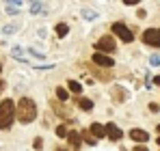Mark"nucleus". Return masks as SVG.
Masks as SVG:
<instances>
[{
  "label": "nucleus",
  "instance_id": "obj_1",
  "mask_svg": "<svg viewBox=\"0 0 160 151\" xmlns=\"http://www.w3.org/2000/svg\"><path fill=\"white\" fill-rule=\"evenodd\" d=\"M15 117L20 123H32L37 119V104L30 100V97H22L18 101V108H15Z\"/></svg>",
  "mask_w": 160,
  "mask_h": 151
},
{
  "label": "nucleus",
  "instance_id": "obj_2",
  "mask_svg": "<svg viewBox=\"0 0 160 151\" xmlns=\"http://www.w3.org/2000/svg\"><path fill=\"white\" fill-rule=\"evenodd\" d=\"M15 104L11 100H2L0 101V129H9L13 119H15Z\"/></svg>",
  "mask_w": 160,
  "mask_h": 151
},
{
  "label": "nucleus",
  "instance_id": "obj_3",
  "mask_svg": "<svg viewBox=\"0 0 160 151\" xmlns=\"http://www.w3.org/2000/svg\"><path fill=\"white\" fill-rule=\"evenodd\" d=\"M110 30H112V32H115V35L123 41V43H132V41H134V35L130 32V28L123 24V22H115Z\"/></svg>",
  "mask_w": 160,
  "mask_h": 151
},
{
  "label": "nucleus",
  "instance_id": "obj_4",
  "mask_svg": "<svg viewBox=\"0 0 160 151\" xmlns=\"http://www.w3.org/2000/svg\"><path fill=\"white\" fill-rule=\"evenodd\" d=\"M143 43L152 48H160V28H147L143 32Z\"/></svg>",
  "mask_w": 160,
  "mask_h": 151
},
{
  "label": "nucleus",
  "instance_id": "obj_5",
  "mask_svg": "<svg viewBox=\"0 0 160 151\" xmlns=\"http://www.w3.org/2000/svg\"><path fill=\"white\" fill-rule=\"evenodd\" d=\"M95 50L102 52V54H110V52H115V39H112L110 35H104V37L95 43Z\"/></svg>",
  "mask_w": 160,
  "mask_h": 151
},
{
  "label": "nucleus",
  "instance_id": "obj_6",
  "mask_svg": "<svg viewBox=\"0 0 160 151\" xmlns=\"http://www.w3.org/2000/svg\"><path fill=\"white\" fill-rule=\"evenodd\" d=\"M93 63L100 65V67H115V61L108 54H102V52H95L93 54Z\"/></svg>",
  "mask_w": 160,
  "mask_h": 151
},
{
  "label": "nucleus",
  "instance_id": "obj_7",
  "mask_svg": "<svg viewBox=\"0 0 160 151\" xmlns=\"http://www.w3.org/2000/svg\"><path fill=\"white\" fill-rule=\"evenodd\" d=\"M106 136L110 138V140H119V138L123 136V132L115 125V123H106Z\"/></svg>",
  "mask_w": 160,
  "mask_h": 151
},
{
  "label": "nucleus",
  "instance_id": "obj_8",
  "mask_svg": "<svg viewBox=\"0 0 160 151\" xmlns=\"http://www.w3.org/2000/svg\"><path fill=\"white\" fill-rule=\"evenodd\" d=\"M130 138L136 140V143H147V140H149L147 132H145V129H138V127H134L132 132H130Z\"/></svg>",
  "mask_w": 160,
  "mask_h": 151
},
{
  "label": "nucleus",
  "instance_id": "obj_9",
  "mask_svg": "<svg viewBox=\"0 0 160 151\" xmlns=\"http://www.w3.org/2000/svg\"><path fill=\"white\" fill-rule=\"evenodd\" d=\"M91 134L95 136V140H98V138H106V125H102V123H91Z\"/></svg>",
  "mask_w": 160,
  "mask_h": 151
},
{
  "label": "nucleus",
  "instance_id": "obj_10",
  "mask_svg": "<svg viewBox=\"0 0 160 151\" xmlns=\"http://www.w3.org/2000/svg\"><path fill=\"white\" fill-rule=\"evenodd\" d=\"M80 136H82V134H78V132H69L67 140H69V145H72V147H76V149L80 147V143H82V138H80Z\"/></svg>",
  "mask_w": 160,
  "mask_h": 151
},
{
  "label": "nucleus",
  "instance_id": "obj_11",
  "mask_svg": "<svg viewBox=\"0 0 160 151\" xmlns=\"http://www.w3.org/2000/svg\"><path fill=\"white\" fill-rule=\"evenodd\" d=\"M78 108L80 110H93V101L87 100V97H80L78 100Z\"/></svg>",
  "mask_w": 160,
  "mask_h": 151
},
{
  "label": "nucleus",
  "instance_id": "obj_12",
  "mask_svg": "<svg viewBox=\"0 0 160 151\" xmlns=\"http://www.w3.org/2000/svg\"><path fill=\"white\" fill-rule=\"evenodd\" d=\"M67 84H69V91H72V93H76V95H80V93H82V84H80V82H76V80H69Z\"/></svg>",
  "mask_w": 160,
  "mask_h": 151
},
{
  "label": "nucleus",
  "instance_id": "obj_13",
  "mask_svg": "<svg viewBox=\"0 0 160 151\" xmlns=\"http://www.w3.org/2000/svg\"><path fill=\"white\" fill-rule=\"evenodd\" d=\"M91 136H93V134H91V129H84V132H82V140H84V143H89V145H95V138H91Z\"/></svg>",
  "mask_w": 160,
  "mask_h": 151
},
{
  "label": "nucleus",
  "instance_id": "obj_14",
  "mask_svg": "<svg viewBox=\"0 0 160 151\" xmlns=\"http://www.w3.org/2000/svg\"><path fill=\"white\" fill-rule=\"evenodd\" d=\"M67 32H69V26L67 24H58L56 26V35H58V37H65Z\"/></svg>",
  "mask_w": 160,
  "mask_h": 151
},
{
  "label": "nucleus",
  "instance_id": "obj_15",
  "mask_svg": "<svg viewBox=\"0 0 160 151\" xmlns=\"http://www.w3.org/2000/svg\"><path fill=\"white\" fill-rule=\"evenodd\" d=\"M56 97H58L61 101H67L69 100V93H67L65 89H56Z\"/></svg>",
  "mask_w": 160,
  "mask_h": 151
},
{
  "label": "nucleus",
  "instance_id": "obj_16",
  "mask_svg": "<svg viewBox=\"0 0 160 151\" xmlns=\"http://www.w3.org/2000/svg\"><path fill=\"white\" fill-rule=\"evenodd\" d=\"M20 7H22V2H7V11L9 13H15Z\"/></svg>",
  "mask_w": 160,
  "mask_h": 151
},
{
  "label": "nucleus",
  "instance_id": "obj_17",
  "mask_svg": "<svg viewBox=\"0 0 160 151\" xmlns=\"http://www.w3.org/2000/svg\"><path fill=\"white\" fill-rule=\"evenodd\" d=\"M56 134H58L61 138H65V136H69V132H67V127H65V125H58V127H56Z\"/></svg>",
  "mask_w": 160,
  "mask_h": 151
},
{
  "label": "nucleus",
  "instance_id": "obj_18",
  "mask_svg": "<svg viewBox=\"0 0 160 151\" xmlns=\"http://www.w3.org/2000/svg\"><path fill=\"white\" fill-rule=\"evenodd\" d=\"M41 9H43V4H41V2H32V4H30V11H32V13H39Z\"/></svg>",
  "mask_w": 160,
  "mask_h": 151
},
{
  "label": "nucleus",
  "instance_id": "obj_19",
  "mask_svg": "<svg viewBox=\"0 0 160 151\" xmlns=\"http://www.w3.org/2000/svg\"><path fill=\"white\" fill-rule=\"evenodd\" d=\"M32 145H35V149H41V145H43V143H41V138H35V143H32Z\"/></svg>",
  "mask_w": 160,
  "mask_h": 151
},
{
  "label": "nucleus",
  "instance_id": "obj_20",
  "mask_svg": "<svg viewBox=\"0 0 160 151\" xmlns=\"http://www.w3.org/2000/svg\"><path fill=\"white\" fill-rule=\"evenodd\" d=\"M84 17H87V20H93V17H95V13H91V11H84Z\"/></svg>",
  "mask_w": 160,
  "mask_h": 151
},
{
  "label": "nucleus",
  "instance_id": "obj_21",
  "mask_svg": "<svg viewBox=\"0 0 160 151\" xmlns=\"http://www.w3.org/2000/svg\"><path fill=\"white\" fill-rule=\"evenodd\" d=\"M13 30H15V26H4V32H7V35H11Z\"/></svg>",
  "mask_w": 160,
  "mask_h": 151
},
{
  "label": "nucleus",
  "instance_id": "obj_22",
  "mask_svg": "<svg viewBox=\"0 0 160 151\" xmlns=\"http://www.w3.org/2000/svg\"><path fill=\"white\" fill-rule=\"evenodd\" d=\"M152 65H160V56H152Z\"/></svg>",
  "mask_w": 160,
  "mask_h": 151
},
{
  "label": "nucleus",
  "instance_id": "obj_23",
  "mask_svg": "<svg viewBox=\"0 0 160 151\" xmlns=\"http://www.w3.org/2000/svg\"><path fill=\"white\" fill-rule=\"evenodd\" d=\"M149 110L152 112H158V104H149Z\"/></svg>",
  "mask_w": 160,
  "mask_h": 151
},
{
  "label": "nucleus",
  "instance_id": "obj_24",
  "mask_svg": "<svg viewBox=\"0 0 160 151\" xmlns=\"http://www.w3.org/2000/svg\"><path fill=\"white\" fill-rule=\"evenodd\" d=\"M134 151H147V147H145V145H136V149Z\"/></svg>",
  "mask_w": 160,
  "mask_h": 151
},
{
  "label": "nucleus",
  "instance_id": "obj_25",
  "mask_svg": "<svg viewBox=\"0 0 160 151\" xmlns=\"http://www.w3.org/2000/svg\"><path fill=\"white\" fill-rule=\"evenodd\" d=\"M154 84H158V86H160V76H156V78H154Z\"/></svg>",
  "mask_w": 160,
  "mask_h": 151
},
{
  "label": "nucleus",
  "instance_id": "obj_26",
  "mask_svg": "<svg viewBox=\"0 0 160 151\" xmlns=\"http://www.w3.org/2000/svg\"><path fill=\"white\" fill-rule=\"evenodd\" d=\"M2 89H4V82H2V80H0V93H2Z\"/></svg>",
  "mask_w": 160,
  "mask_h": 151
},
{
  "label": "nucleus",
  "instance_id": "obj_27",
  "mask_svg": "<svg viewBox=\"0 0 160 151\" xmlns=\"http://www.w3.org/2000/svg\"><path fill=\"white\" fill-rule=\"evenodd\" d=\"M156 129H158V134H160V123H158V125H156Z\"/></svg>",
  "mask_w": 160,
  "mask_h": 151
},
{
  "label": "nucleus",
  "instance_id": "obj_28",
  "mask_svg": "<svg viewBox=\"0 0 160 151\" xmlns=\"http://www.w3.org/2000/svg\"><path fill=\"white\" fill-rule=\"evenodd\" d=\"M156 143H158V147H160V136H158V140H156Z\"/></svg>",
  "mask_w": 160,
  "mask_h": 151
},
{
  "label": "nucleus",
  "instance_id": "obj_29",
  "mask_svg": "<svg viewBox=\"0 0 160 151\" xmlns=\"http://www.w3.org/2000/svg\"><path fill=\"white\" fill-rule=\"evenodd\" d=\"M58 151H65V149H58Z\"/></svg>",
  "mask_w": 160,
  "mask_h": 151
},
{
  "label": "nucleus",
  "instance_id": "obj_30",
  "mask_svg": "<svg viewBox=\"0 0 160 151\" xmlns=\"http://www.w3.org/2000/svg\"><path fill=\"white\" fill-rule=\"evenodd\" d=\"M0 69H2V67H0Z\"/></svg>",
  "mask_w": 160,
  "mask_h": 151
}]
</instances>
